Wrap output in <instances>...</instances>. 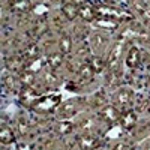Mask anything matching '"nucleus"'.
<instances>
[{
	"label": "nucleus",
	"instance_id": "f257e3e1",
	"mask_svg": "<svg viewBox=\"0 0 150 150\" xmlns=\"http://www.w3.org/2000/svg\"><path fill=\"white\" fill-rule=\"evenodd\" d=\"M131 96H132L131 90H128V89H120V90L116 93V96H114V104H116L117 107H126V105L129 104V101H131Z\"/></svg>",
	"mask_w": 150,
	"mask_h": 150
},
{
	"label": "nucleus",
	"instance_id": "f03ea898",
	"mask_svg": "<svg viewBox=\"0 0 150 150\" xmlns=\"http://www.w3.org/2000/svg\"><path fill=\"white\" fill-rule=\"evenodd\" d=\"M101 117H102L105 122H108V123H112V122H116V120H119V119H120L117 108L111 107V105H110V107H105V108L102 110Z\"/></svg>",
	"mask_w": 150,
	"mask_h": 150
},
{
	"label": "nucleus",
	"instance_id": "7ed1b4c3",
	"mask_svg": "<svg viewBox=\"0 0 150 150\" xmlns=\"http://www.w3.org/2000/svg\"><path fill=\"white\" fill-rule=\"evenodd\" d=\"M138 62H140V51H138V48H131L129 50V53L126 56V65L129 68H137L138 66Z\"/></svg>",
	"mask_w": 150,
	"mask_h": 150
},
{
	"label": "nucleus",
	"instance_id": "20e7f679",
	"mask_svg": "<svg viewBox=\"0 0 150 150\" xmlns=\"http://www.w3.org/2000/svg\"><path fill=\"white\" fill-rule=\"evenodd\" d=\"M120 56H122V42L117 44V45L114 47V50L111 51L107 65H108L111 69H112V68H116V66H117V62H119V59H120Z\"/></svg>",
	"mask_w": 150,
	"mask_h": 150
},
{
	"label": "nucleus",
	"instance_id": "39448f33",
	"mask_svg": "<svg viewBox=\"0 0 150 150\" xmlns=\"http://www.w3.org/2000/svg\"><path fill=\"white\" fill-rule=\"evenodd\" d=\"M93 74H95V71H93V68L90 65H83L78 69V75H80V78L83 81H90L93 78Z\"/></svg>",
	"mask_w": 150,
	"mask_h": 150
},
{
	"label": "nucleus",
	"instance_id": "423d86ee",
	"mask_svg": "<svg viewBox=\"0 0 150 150\" xmlns=\"http://www.w3.org/2000/svg\"><path fill=\"white\" fill-rule=\"evenodd\" d=\"M122 123H123V126L126 128V129H132V128L135 126V123H137V116H135V112L129 111V112H126V114H123Z\"/></svg>",
	"mask_w": 150,
	"mask_h": 150
},
{
	"label": "nucleus",
	"instance_id": "0eeeda50",
	"mask_svg": "<svg viewBox=\"0 0 150 150\" xmlns=\"http://www.w3.org/2000/svg\"><path fill=\"white\" fill-rule=\"evenodd\" d=\"M78 11H80V8H78L77 5H75V3H66V5L63 6V12H65V15H66V18H68V20H74V18H77Z\"/></svg>",
	"mask_w": 150,
	"mask_h": 150
},
{
	"label": "nucleus",
	"instance_id": "6e6552de",
	"mask_svg": "<svg viewBox=\"0 0 150 150\" xmlns=\"http://www.w3.org/2000/svg\"><path fill=\"white\" fill-rule=\"evenodd\" d=\"M99 146V140L95 138V137H90V135H84L83 138H81V147L83 149H87V150H92L95 147Z\"/></svg>",
	"mask_w": 150,
	"mask_h": 150
},
{
	"label": "nucleus",
	"instance_id": "1a4fd4ad",
	"mask_svg": "<svg viewBox=\"0 0 150 150\" xmlns=\"http://www.w3.org/2000/svg\"><path fill=\"white\" fill-rule=\"evenodd\" d=\"M59 116L60 117H72L75 114V105L74 104H63L60 108H59Z\"/></svg>",
	"mask_w": 150,
	"mask_h": 150
},
{
	"label": "nucleus",
	"instance_id": "9d476101",
	"mask_svg": "<svg viewBox=\"0 0 150 150\" xmlns=\"http://www.w3.org/2000/svg\"><path fill=\"white\" fill-rule=\"evenodd\" d=\"M78 15H80L81 18L87 20V21H90V20L95 18V11H93L90 6H81L80 11H78Z\"/></svg>",
	"mask_w": 150,
	"mask_h": 150
},
{
	"label": "nucleus",
	"instance_id": "9b49d317",
	"mask_svg": "<svg viewBox=\"0 0 150 150\" xmlns=\"http://www.w3.org/2000/svg\"><path fill=\"white\" fill-rule=\"evenodd\" d=\"M36 98H38V96H36L35 90H32V89H24V90L21 92V101H23V102H26V104L33 102Z\"/></svg>",
	"mask_w": 150,
	"mask_h": 150
},
{
	"label": "nucleus",
	"instance_id": "f8f14e48",
	"mask_svg": "<svg viewBox=\"0 0 150 150\" xmlns=\"http://www.w3.org/2000/svg\"><path fill=\"white\" fill-rule=\"evenodd\" d=\"M62 62H63V56L62 54H51L48 57V65L50 68H53V69H57L60 65H62Z\"/></svg>",
	"mask_w": 150,
	"mask_h": 150
},
{
	"label": "nucleus",
	"instance_id": "ddd939ff",
	"mask_svg": "<svg viewBox=\"0 0 150 150\" xmlns=\"http://www.w3.org/2000/svg\"><path fill=\"white\" fill-rule=\"evenodd\" d=\"M0 138H2L3 144H9L14 141V134L9 128H2V132H0Z\"/></svg>",
	"mask_w": 150,
	"mask_h": 150
},
{
	"label": "nucleus",
	"instance_id": "4468645a",
	"mask_svg": "<svg viewBox=\"0 0 150 150\" xmlns=\"http://www.w3.org/2000/svg\"><path fill=\"white\" fill-rule=\"evenodd\" d=\"M90 66L93 68V71H95V72H101V71L105 68V62H104L101 57H93V59H92Z\"/></svg>",
	"mask_w": 150,
	"mask_h": 150
},
{
	"label": "nucleus",
	"instance_id": "2eb2a0df",
	"mask_svg": "<svg viewBox=\"0 0 150 150\" xmlns=\"http://www.w3.org/2000/svg\"><path fill=\"white\" fill-rule=\"evenodd\" d=\"M56 129H57L59 134H63V135H65V134H69V132L72 131V123H71V122H66V120H65V122H60V123L57 125Z\"/></svg>",
	"mask_w": 150,
	"mask_h": 150
},
{
	"label": "nucleus",
	"instance_id": "dca6fc26",
	"mask_svg": "<svg viewBox=\"0 0 150 150\" xmlns=\"http://www.w3.org/2000/svg\"><path fill=\"white\" fill-rule=\"evenodd\" d=\"M71 48H72V42H71V38H62V41H60V50H62V53L63 54H68L71 51Z\"/></svg>",
	"mask_w": 150,
	"mask_h": 150
},
{
	"label": "nucleus",
	"instance_id": "f3484780",
	"mask_svg": "<svg viewBox=\"0 0 150 150\" xmlns=\"http://www.w3.org/2000/svg\"><path fill=\"white\" fill-rule=\"evenodd\" d=\"M20 81H21L23 84H26V86H32V84L35 83V77H33L32 72L27 71V72H23V74H21Z\"/></svg>",
	"mask_w": 150,
	"mask_h": 150
},
{
	"label": "nucleus",
	"instance_id": "a211bd4d",
	"mask_svg": "<svg viewBox=\"0 0 150 150\" xmlns=\"http://www.w3.org/2000/svg\"><path fill=\"white\" fill-rule=\"evenodd\" d=\"M105 38L102 36V35H95L93 38H92V42H93V47L95 48H101V47H104L105 45Z\"/></svg>",
	"mask_w": 150,
	"mask_h": 150
},
{
	"label": "nucleus",
	"instance_id": "6ab92c4d",
	"mask_svg": "<svg viewBox=\"0 0 150 150\" xmlns=\"http://www.w3.org/2000/svg\"><path fill=\"white\" fill-rule=\"evenodd\" d=\"M5 84L8 89L11 90H15L17 89V83H15V78L14 77H11V75H8V77H5Z\"/></svg>",
	"mask_w": 150,
	"mask_h": 150
},
{
	"label": "nucleus",
	"instance_id": "aec40b11",
	"mask_svg": "<svg viewBox=\"0 0 150 150\" xmlns=\"http://www.w3.org/2000/svg\"><path fill=\"white\" fill-rule=\"evenodd\" d=\"M41 65H42V60L38 59L36 62H33V63L29 66V72H36V71H39V69H41Z\"/></svg>",
	"mask_w": 150,
	"mask_h": 150
},
{
	"label": "nucleus",
	"instance_id": "412c9836",
	"mask_svg": "<svg viewBox=\"0 0 150 150\" xmlns=\"http://www.w3.org/2000/svg\"><path fill=\"white\" fill-rule=\"evenodd\" d=\"M45 81L48 84H56L57 83V78H56V75H53V74H47L45 75Z\"/></svg>",
	"mask_w": 150,
	"mask_h": 150
},
{
	"label": "nucleus",
	"instance_id": "4be33fe9",
	"mask_svg": "<svg viewBox=\"0 0 150 150\" xmlns=\"http://www.w3.org/2000/svg\"><path fill=\"white\" fill-rule=\"evenodd\" d=\"M27 56H30V57H35L36 56V47L35 45H32L29 50H27V53H26Z\"/></svg>",
	"mask_w": 150,
	"mask_h": 150
},
{
	"label": "nucleus",
	"instance_id": "5701e85b",
	"mask_svg": "<svg viewBox=\"0 0 150 150\" xmlns=\"http://www.w3.org/2000/svg\"><path fill=\"white\" fill-rule=\"evenodd\" d=\"M99 26H104V27H114L116 24H114V23H108V21H99Z\"/></svg>",
	"mask_w": 150,
	"mask_h": 150
},
{
	"label": "nucleus",
	"instance_id": "b1692460",
	"mask_svg": "<svg viewBox=\"0 0 150 150\" xmlns=\"http://www.w3.org/2000/svg\"><path fill=\"white\" fill-rule=\"evenodd\" d=\"M114 150H128V147L126 146H125L123 143H119L116 147H114Z\"/></svg>",
	"mask_w": 150,
	"mask_h": 150
},
{
	"label": "nucleus",
	"instance_id": "393cba45",
	"mask_svg": "<svg viewBox=\"0 0 150 150\" xmlns=\"http://www.w3.org/2000/svg\"><path fill=\"white\" fill-rule=\"evenodd\" d=\"M29 5H30L29 2H23V3H18V5H17V8H18V9H26Z\"/></svg>",
	"mask_w": 150,
	"mask_h": 150
},
{
	"label": "nucleus",
	"instance_id": "a878e982",
	"mask_svg": "<svg viewBox=\"0 0 150 150\" xmlns=\"http://www.w3.org/2000/svg\"><path fill=\"white\" fill-rule=\"evenodd\" d=\"M90 126H92V122H90V120H86V122H83V128H84V129H89Z\"/></svg>",
	"mask_w": 150,
	"mask_h": 150
},
{
	"label": "nucleus",
	"instance_id": "bb28decb",
	"mask_svg": "<svg viewBox=\"0 0 150 150\" xmlns=\"http://www.w3.org/2000/svg\"><path fill=\"white\" fill-rule=\"evenodd\" d=\"M17 150H30V149H29L27 146H18V149H17Z\"/></svg>",
	"mask_w": 150,
	"mask_h": 150
},
{
	"label": "nucleus",
	"instance_id": "cd10ccee",
	"mask_svg": "<svg viewBox=\"0 0 150 150\" xmlns=\"http://www.w3.org/2000/svg\"><path fill=\"white\" fill-rule=\"evenodd\" d=\"M147 150H150V144H149V146H147Z\"/></svg>",
	"mask_w": 150,
	"mask_h": 150
}]
</instances>
